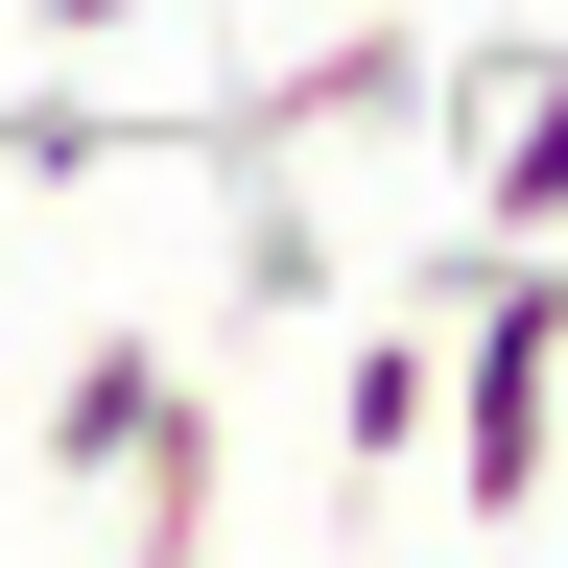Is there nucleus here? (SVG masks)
Segmentation results:
<instances>
[{"label": "nucleus", "instance_id": "nucleus-4", "mask_svg": "<svg viewBox=\"0 0 568 568\" xmlns=\"http://www.w3.org/2000/svg\"><path fill=\"white\" fill-rule=\"evenodd\" d=\"M24 24H48V48H119V24H142V0H24Z\"/></svg>", "mask_w": 568, "mask_h": 568}, {"label": "nucleus", "instance_id": "nucleus-2", "mask_svg": "<svg viewBox=\"0 0 568 568\" xmlns=\"http://www.w3.org/2000/svg\"><path fill=\"white\" fill-rule=\"evenodd\" d=\"M450 166H474V237H568V48L450 71Z\"/></svg>", "mask_w": 568, "mask_h": 568}, {"label": "nucleus", "instance_id": "nucleus-1", "mask_svg": "<svg viewBox=\"0 0 568 568\" xmlns=\"http://www.w3.org/2000/svg\"><path fill=\"white\" fill-rule=\"evenodd\" d=\"M48 474L95 497L119 545H213V379H190L166 332H95L48 379Z\"/></svg>", "mask_w": 568, "mask_h": 568}, {"label": "nucleus", "instance_id": "nucleus-3", "mask_svg": "<svg viewBox=\"0 0 568 568\" xmlns=\"http://www.w3.org/2000/svg\"><path fill=\"white\" fill-rule=\"evenodd\" d=\"M403 450H426V332H355V355H332V474L379 497Z\"/></svg>", "mask_w": 568, "mask_h": 568}]
</instances>
